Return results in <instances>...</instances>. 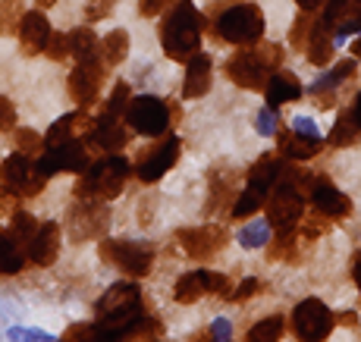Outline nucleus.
<instances>
[{
  "label": "nucleus",
  "mask_w": 361,
  "mask_h": 342,
  "mask_svg": "<svg viewBox=\"0 0 361 342\" xmlns=\"http://www.w3.org/2000/svg\"><path fill=\"white\" fill-rule=\"evenodd\" d=\"M264 94H267V107H283V104H293V101H302V82L295 79L293 73H286V69H276V73H270L267 85L261 88Z\"/></svg>",
  "instance_id": "nucleus-24"
},
{
  "label": "nucleus",
  "mask_w": 361,
  "mask_h": 342,
  "mask_svg": "<svg viewBox=\"0 0 361 342\" xmlns=\"http://www.w3.org/2000/svg\"><path fill=\"white\" fill-rule=\"evenodd\" d=\"M25 245L10 233V229L0 226V276H13L25 267Z\"/></svg>",
  "instance_id": "nucleus-26"
},
{
  "label": "nucleus",
  "mask_w": 361,
  "mask_h": 342,
  "mask_svg": "<svg viewBox=\"0 0 361 342\" xmlns=\"http://www.w3.org/2000/svg\"><path fill=\"white\" fill-rule=\"evenodd\" d=\"M51 23H47V16L41 10H29L23 13V19H19V47H23L25 57H38V54H44V44L47 38H51Z\"/></svg>",
  "instance_id": "nucleus-19"
},
{
  "label": "nucleus",
  "mask_w": 361,
  "mask_h": 342,
  "mask_svg": "<svg viewBox=\"0 0 361 342\" xmlns=\"http://www.w3.org/2000/svg\"><path fill=\"white\" fill-rule=\"evenodd\" d=\"M201 32H204V16L195 10L192 0H176L166 6V16L161 23V47L170 60L185 63L201 47Z\"/></svg>",
  "instance_id": "nucleus-2"
},
{
  "label": "nucleus",
  "mask_w": 361,
  "mask_h": 342,
  "mask_svg": "<svg viewBox=\"0 0 361 342\" xmlns=\"http://www.w3.org/2000/svg\"><path fill=\"white\" fill-rule=\"evenodd\" d=\"M352 57H361V35L352 41Z\"/></svg>",
  "instance_id": "nucleus-54"
},
{
  "label": "nucleus",
  "mask_w": 361,
  "mask_h": 342,
  "mask_svg": "<svg viewBox=\"0 0 361 342\" xmlns=\"http://www.w3.org/2000/svg\"><path fill=\"white\" fill-rule=\"evenodd\" d=\"M44 183L47 179L41 176V170L35 166V160L19 154V151L0 164V185H4L13 198H35V195H41Z\"/></svg>",
  "instance_id": "nucleus-9"
},
{
  "label": "nucleus",
  "mask_w": 361,
  "mask_h": 342,
  "mask_svg": "<svg viewBox=\"0 0 361 342\" xmlns=\"http://www.w3.org/2000/svg\"><path fill=\"white\" fill-rule=\"evenodd\" d=\"M295 239H298V233H276V239L270 242V248H267V257L270 261H280V257L293 261L295 257Z\"/></svg>",
  "instance_id": "nucleus-34"
},
{
  "label": "nucleus",
  "mask_w": 361,
  "mask_h": 342,
  "mask_svg": "<svg viewBox=\"0 0 361 342\" xmlns=\"http://www.w3.org/2000/svg\"><path fill=\"white\" fill-rule=\"evenodd\" d=\"M355 4H358V6H361V0H355Z\"/></svg>",
  "instance_id": "nucleus-56"
},
{
  "label": "nucleus",
  "mask_w": 361,
  "mask_h": 342,
  "mask_svg": "<svg viewBox=\"0 0 361 342\" xmlns=\"http://www.w3.org/2000/svg\"><path fill=\"white\" fill-rule=\"evenodd\" d=\"M276 148L286 160H311L314 154H321L324 138L321 135H305V132H289L280 129L276 132Z\"/></svg>",
  "instance_id": "nucleus-22"
},
{
  "label": "nucleus",
  "mask_w": 361,
  "mask_h": 342,
  "mask_svg": "<svg viewBox=\"0 0 361 342\" xmlns=\"http://www.w3.org/2000/svg\"><path fill=\"white\" fill-rule=\"evenodd\" d=\"M211 35L226 44H255L264 38V13L255 4H233L211 23Z\"/></svg>",
  "instance_id": "nucleus-5"
},
{
  "label": "nucleus",
  "mask_w": 361,
  "mask_h": 342,
  "mask_svg": "<svg viewBox=\"0 0 361 342\" xmlns=\"http://www.w3.org/2000/svg\"><path fill=\"white\" fill-rule=\"evenodd\" d=\"M255 129H258L261 135H274V132H276V110L274 107H261Z\"/></svg>",
  "instance_id": "nucleus-44"
},
{
  "label": "nucleus",
  "mask_w": 361,
  "mask_h": 342,
  "mask_svg": "<svg viewBox=\"0 0 361 342\" xmlns=\"http://www.w3.org/2000/svg\"><path fill=\"white\" fill-rule=\"evenodd\" d=\"M355 69H358L355 60H339L333 69H324V73L311 82L308 92H314V97L317 94H336V85H339V82H345V79H352V75H355Z\"/></svg>",
  "instance_id": "nucleus-27"
},
{
  "label": "nucleus",
  "mask_w": 361,
  "mask_h": 342,
  "mask_svg": "<svg viewBox=\"0 0 361 342\" xmlns=\"http://www.w3.org/2000/svg\"><path fill=\"white\" fill-rule=\"evenodd\" d=\"M88 54H98V35H94L88 25H79V29L69 32V57H88Z\"/></svg>",
  "instance_id": "nucleus-31"
},
{
  "label": "nucleus",
  "mask_w": 361,
  "mask_h": 342,
  "mask_svg": "<svg viewBox=\"0 0 361 342\" xmlns=\"http://www.w3.org/2000/svg\"><path fill=\"white\" fill-rule=\"evenodd\" d=\"M6 207H10V192L4 188V192H0V214H4Z\"/></svg>",
  "instance_id": "nucleus-52"
},
{
  "label": "nucleus",
  "mask_w": 361,
  "mask_h": 342,
  "mask_svg": "<svg viewBox=\"0 0 361 342\" xmlns=\"http://www.w3.org/2000/svg\"><path fill=\"white\" fill-rule=\"evenodd\" d=\"M132 164L126 157L114 154L94 160L85 170L79 173V183H75V198H98V201H114L116 195H123V188L129 183Z\"/></svg>",
  "instance_id": "nucleus-4"
},
{
  "label": "nucleus",
  "mask_w": 361,
  "mask_h": 342,
  "mask_svg": "<svg viewBox=\"0 0 361 342\" xmlns=\"http://www.w3.org/2000/svg\"><path fill=\"white\" fill-rule=\"evenodd\" d=\"M270 236H274V229H270V223H267V220H255V223H248V226H242L239 242H242V248L255 251V248L267 245V242H270Z\"/></svg>",
  "instance_id": "nucleus-32"
},
{
  "label": "nucleus",
  "mask_w": 361,
  "mask_h": 342,
  "mask_svg": "<svg viewBox=\"0 0 361 342\" xmlns=\"http://www.w3.org/2000/svg\"><path fill=\"white\" fill-rule=\"evenodd\" d=\"M63 339H101L98 324H75L63 333Z\"/></svg>",
  "instance_id": "nucleus-45"
},
{
  "label": "nucleus",
  "mask_w": 361,
  "mask_h": 342,
  "mask_svg": "<svg viewBox=\"0 0 361 342\" xmlns=\"http://www.w3.org/2000/svg\"><path fill=\"white\" fill-rule=\"evenodd\" d=\"M60 255V226L54 220L38 223V229L32 233V239L25 242V257L38 267H51Z\"/></svg>",
  "instance_id": "nucleus-18"
},
{
  "label": "nucleus",
  "mask_w": 361,
  "mask_h": 342,
  "mask_svg": "<svg viewBox=\"0 0 361 342\" xmlns=\"http://www.w3.org/2000/svg\"><path fill=\"white\" fill-rule=\"evenodd\" d=\"M98 255L104 264L123 270L126 276H148L154 267V248L148 242H132V239H104L98 245Z\"/></svg>",
  "instance_id": "nucleus-7"
},
{
  "label": "nucleus",
  "mask_w": 361,
  "mask_h": 342,
  "mask_svg": "<svg viewBox=\"0 0 361 342\" xmlns=\"http://www.w3.org/2000/svg\"><path fill=\"white\" fill-rule=\"evenodd\" d=\"M352 280H355L358 292H361V251H358L355 257H352Z\"/></svg>",
  "instance_id": "nucleus-49"
},
{
  "label": "nucleus",
  "mask_w": 361,
  "mask_h": 342,
  "mask_svg": "<svg viewBox=\"0 0 361 342\" xmlns=\"http://www.w3.org/2000/svg\"><path fill=\"white\" fill-rule=\"evenodd\" d=\"M283 66V47L267 44V41H255V44H242V51H235L226 60V75L233 85L245 88V92H261L267 85L270 73Z\"/></svg>",
  "instance_id": "nucleus-3"
},
{
  "label": "nucleus",
  "mask_w": 361,
  "mask_h": 342,
  "mask_svg": "<svg viewBox=\"0 0 361 342\" xmlns=\"http://www.w3.org/2000/svg\"><path fill=\"white\" fill-rule=\"evenodd\" d=\"M339 320H343V324H349V326H355V314H352V311L339 314Z\"/></svg>",
  "instance_id": "nucleus-53"
},
{
  "label": "nucleus",
  "mask_w": 361,
  "mask_h": 342,
  "mask_svg": "<svg viewBox=\"0 0 361 342\" xmlns=\"http://www.w3.org/2000/svg\"><path fill=\"white\" fill-rule=\"evenodd\" d=\"M283 330H286L283 314H270V317H264L261 324H255L252 330H248V342H276L283 336Z\"/></svg>",
  "instance_id": "nucleus-30"
},
{
  "label": "nucleus",
  "mask_w": 361,
  "mask_h": 342,
  "mask_svg": "<svg viewBox=\"0 0 361 342\" xmlns=\"http://www.w3.org/2000/svg\"><path fill=\"white\" fill-rule=\"evenodd\" d=\"M44 54L51 60H66L69 57V35L51 32V38H47V44H44Z\"/></svg>",
  "instance_id": "nucleus-38"
},
{
  "label": "nucleus",
  "mask_w": 361,
  "mask_h": 342,
  "mask_svg": "<svg viewBox=\"0 0 361 342\" xmlns=\"http://www.w3.org/2000/svg\"><path fill=\"white\" fill-rule=\"evenodd\" d=\"M82 142H88L92 148L104 151V154H114V151H120L123 145L129 142V132H126V126L120 123V116H110L101 110L92 120V129H88V135L82 138Z\"/></svg>",
  "instance_id": "nucleus-17"
},
{
  "label": "nucleus",
  "mask_w": 361,
  "mask_h": 342,
  "mask_svg": "<svg viewBox=\"0 0 361 342\" xmlns=\"http://www.w3.org/2000/svg\"><path fill=\"white\" fill-rule=\"evenodd\" d=\"M264 211H267V223L274 233H298V220L305 214V195L286 183H276L264 201Z\"/></svg>",
  "instance_id": "nucleus-8"
},
{
  "label": "nucleus",
  "mask_w": 361,
  "mask_h": 342,
  "mask_svg": "<svg viewBox=\"0 0 361 342\" xmlns=\"http://www.w3.org/2000/svg\"><path fill=\"white\" fill-rule=\"evenodd\" d=\"M258 289H261V280L248 276V280H242L235 289H230V295H226V298H230V302H245V298H252Z\"/></svg>",
  "instance_id": "nucleus-41"
},
{
  "label": "nucleus",
  "mask_w": 361,
  "mask_h": 342,
  "mask_svg": "<svg viewBox=\"0 0 361 342\" xmlns=\"http://www.w3.org/2000/svg\"><path fill=\"white\" fill-rule=\"evenodd\" d=\"M54 4H57V0H38V6H41V10H44V6H54Z\"/></svg>",
  "instance_id": "nucleus-55"
},
{
  "label": "nucleus",
  "mask_w": 361,
  "mask_h": 342,
  "mask_svg": "<svg viewBox=\"0 0 361 342\" xmlns=\"http://www.w3.org/2000/svg\"><path fill=\"white\" fill-rule=\"evenodd\" d=\"M104 75H107V63L101 60V54H88V57H79L69 73V94L79 107H92L101 94Z\"/></svg>",
  "instance_id": "nucleus-11"
},
{
  "label": "nucleus",
  "mask_w": 361,
  "mask_h": 342,
  "mask_svg": "<svg viewBox=\"0 0 361 342\" xmlns=\"http://www.w3.org/2000/svg\"><path fill=\"white\" fill-rule=\"evenodd\" d=\"M123 116H126L132 132L157 138V135H164V132H170V126L179 120V110L173 107L170 101H161V97H154V94H142V97H129Z\"/></svg>",
  "instance_id": "nucleus-6"
},
{
  "label": "nucleus",
  "mask_w": 361,
  "mask_h": 342,
  "mask_svg": "<svg viewBox=\"0 0 361 342\" xmlns=\"http://www.w3.org/2000/svg\"><path fill=\"white\" fill-rule=\"evenodd\" d=\"M333 324H336V317H333V311L321 302V298H305V302H298L295 311H293V333L305 342L327 339L333 333Z\"/></svg>",
  "instance_id": "nucleus-13"
},
{
  "label": "nucleus",
  "mask_w": 361,
  "mask_h": 342,
  "mask_svg": "<svg viewBox=\"0 0 361 342\" xmlns=\"http://www.w3.org/2000/svg\"><path fill=\"white\" fill-rule=\"evenodd\" d=\"M235 173H226V170H211L207 173V201H204V214L207 217H214V211H230L233 204V195H235Z\"/></svg>",
  "instance_id": "nucleus-23"
},
{
  "label": "nucleus",
  "mask_w": 361,
  "mask_h": 342,
  "mask_svg": "<svg viewBox=\"0 0 361 342\" xmlns=\"http://www.w3.org/2000/svg\"><path fill=\"white\" fill-rule=\"evenodd\" d=\"M129 85L126 82H116L114 85V92H110V101L104 104V114H110V116H120L123 120V114H126V104H129Z\"/></svg>",
  "instance_id": "nucleus-37"
},
{
  "label": "nucleus",
  "mask_w": 361,
  "mask_h": 342,
  "mask_svg": "<svg viewBox=\"0 0 361 342\" xmlns=\"http://www.w3.org/2000/svg\"><path fill=\"white\" fill-rule=\"evenodd\" d=\"M38 229V220L32 217V214H25V211H13V220H10V233L16 236L19 242H29L32 239V233Z\"/></svg>",
  "instance_id": "nucleus-36"
},
{
  "label": "nucleus",
  "mask_w": 361,
  "mask_h": 342,
  "mask_svg": "<svg viewBox=\"0 0 361 342\" xmlns=\"http://www.w3.org/2000/svg\"><path fill=\"white\" fill-rule=\"evenodd\" d=\"M311 19H314V16L302 10V16H298L295 23H293V29H289V44L298 47V51H302V44H305V35H308V29H311Z\"/></svg>",
  "instance_id": "nucleus-39"
},
{
  "label": "nucleus",
  "mask_w": 361,
  "mask_h": 342,
  "mask_svg": "<svg viewBox=\"0 0 361 342\" xmlns=\"http://www.w3.org/2000/svg\"><path fill=\"white\" fill-rule=\"evenodd\" d=\"M230 324H226V320L224 317H217V320H214V326H211V336L214 339H230Z\"/></svg>",
  "instance_id": "nucleus-48"
},
{
  "label": "nucleus",
  "mask_w": 361,
  "mask_h": 342,
  "mask_svg": "<svg viewBox=\"0 0 361 342\" xmlns=\"http://www.w3.org/2000/svg\"><path fill=\"white\" fill-rule=\"evenodd\" d=\"M358 135H361V129H358V123L352 120V110H343L339 120L333 123V129H330V145L333 148H352V145L358 142Z\"/></svg>",
  "instance_id": "nucleus-29"
},
{
  "label": "nucleus",
  "mask_w": 361,
  "mask_h": 342,
  "mask_svg": "<svg viewBox=\"0 0 361 342\" xmlns=\"http://www.w3.org/2000/svg\"><path fill=\"white\" fill-rule=\"evenodd\" d=\"M179 151H183L179 138H176V135H170V132H164V138L154 145V148H148V151H142V154H138L135 176L142 179L145 185L157 183V179L166 176V173H170L173 166H176Z\"/></svg>",
  "instance_id": "nucleus-15"
},
{
  "label": "nucleus",
  "mask_w": 361,
  "mask_h": 342,
  "mask_svg": "<svg viewBox=\"0 0 361 342\" xmlns=\"http://www.w3.org/2000/svg\"><path fill=\"white\" fill-rule=\"evenodd\" d=\"M107 226H110V214L104 207V201L98 198H79L73 204V211L66 214V229L73 242L98 239V236L107 233Z\"/></svg>",
  "instance_id": "nucleus-10"
},
{
  "label": "nucleus",
  "mask_w": 361,
  "mask_h": 342,
  "mask_svg": "<svg viewBox=\"0 0 361 342\" xmlns=\"http://www.w3.org/2000/svg\"><path fill=\"white\" fill-rule=\"evenodd\" d=\"M166 6H173V0H138V16L154 19L161 13H166Z\"/></svg>",
  "instance_id": "nucleus-42"
},
{
  "label": "nucleus",
  "mask_w": 361,
  "mask_h": 342,
  "mask_svg": "<svg viewBox=\"0 0 361 342\" xmlns=\"http://www.w3.org/2000/svg\"><path fill=\"white\" fill-rule=\"evenodd\" d=\"M327 229H330V217H324V214L317 217V211L311 214V217L302 214V220H298V236H302L305 242H314L317 236H324Z\"/></svg>",
  "instance_id": "nucleus-35"
},
{
  "label": "nucleus",
  "mask_w": 361,
  "mask_h": 342,
  "mask_svg": "<svg viewBox=\"0 0 361 342\" xmlns=\"http://www.w3.org/2000/svg\"><path fill=\"white\" fill-rule=\"evenodd\" d=\"M13 138H16L19 154H25V157H38L41 151H44V138L32 129H16V126H13Z\"/></svg>",
  "instance_id": "nucleus-33"
},
{
  "label": "nucleus",
  "mask_w": 361,
  "mask_h": 342,
  "mask_svg": "<svg viewBox=\"0 0 361 342\" xmlns=\"http://www.w3.org/2000/svg\"><path fill=\"white\" fill-rule=\"evenodd\" d=\"M13 126H16V107L10 97L0 94V132H10Z\"/></svg>",
  "instance_id": "nucleus-43"
},
{
  "label": "nucleus",
  "mask_w": 361,
  "mask_h": 342,
  "mask_svg": "<svg viewBox=\"0 0 361 342\" xmlns=\"http://www.w3.org/2000/svg\"><path fill=\"white\" fill-rule=\"evenodd\" d=\"M352 120H355L358 123V129H361V92H358V97H355V104H352Z\"/></svg>",
  "instance_id": "nucleus-51"
},
{
  "label": "nucleus",
  "mask_w": 361,
  "mask_h": 342,
  "mask_svg": "<svg viewBox=\"0 0 361 342\" xmlns=\"http://www.w3.org/2000/svg\"><path fill=\"white\" fill-rule=\"evenodd\" d=\"M116 0H85V19L88 23H101V19L110 16Z\"/></svg>",
  "instance_id": "nucleus-40"
},
{
  "label": "nucleus",
  "mask_w": 361,
  "mask_h": 342,
  "mask_svg": "<svg viewBox=\"0 0 361 342\" xmlns=\"http://www.w3.org/2000/svg\"><path fill=\"white\" fill-rule=\"evenodd\" d=\"M280 166H283V160L276 157V154H261L252 166H248V173H245V185H248V188H255V192L270 195V188L276 185V176H280Z\"/></svg>",
  "instance_id": "nucleus-25"
},
{
  "label": "nucleus",
  "mask_w": 361,
  "mask_h": 342,
  "mask_svg": "<svg viewBox=\"0 0 361 342\" xmlns=\"http://www.w3.org/2000/svg\"><path fill=\"white\" fill-rule=\"evenodd\" d=\"M308 198H311V204H314V211L330 220H345L352 214V198L339 192L327 176H311Z\"/></svg>",
  "instance_id": "nucleus-16"
},
{
  "label": "nucleus",
  "mask_w": 361,
  "mask_h": 342,
  "mask_svg": "<svg viewBox=\"0 0 361 342\" xmlns=\"http://www.w3.org/2000/svg\"><path fill=\"white\" fill-rule=\"evenodd\" d=\"M6 336H10V339H41V342H51L54 339L51 333H44V330H23V326H13Z\"/></svg>",
  "instance_id": "nucleus-46"
},
{
  "label": "nucleus",
  "mask_w": 361,
  "mask_h": 342,
  "mask_svg": "<svg viewBox=\"0 0 361 342\" xmlns=\"http://www.w3.org/2000/svg\"><path fill=\"white\" fill-rule=\"evenodd\" d=\"M98 54H101V60L107 63V69H110V66H120V63L129 57V32H126V29L107 32V35H104V38L98 41Z\"/></svg>",
  "instance_id": "nucleus-28"
},
{
  "label": "nucleus",
  "mask_w": 361,
  "mask_h": 342,
  "mask_svg": "<svg viewBox=\"0 0 361 342\" xmlns=\"http://www.w3.org/2000/svg\"><path fill=\"white\" fill-rule=\"evenodd\" d=\"M305 57H308L311 66H327V63L333 60V51H336V35H333V29L324 19H311V29L308 35H305V44H302Z\"/></svg>",
  "instance_id": "nucleus-20"
},
{
  "label": "nucleus",
  "mask_w": 361,
  "mask_h": 342,
  "mask_svg": "<svg viewBox=\"0 0 361 342\" xmlns=\"http://www.w3.org/2000/svg\"><path fill=\"white\" fill-rule=\"evenodd\" d=\"M176 242L183 245V251L198 264H207L226 248L230 236H226L224 226L217 223H204V226H185L176 233Z\"/></svg>",
  "instance_id": "nucleus-12"
},
{
  "label": "nucleus",
  "mask_w": 361,
  "mask_h": 342,
  "mask_svg": "<svg viewBox=\"0 0 361 342\" xmlns=\"http://www.w3.org/2000/svg\"><path fill=\"white\" fill-rule=\"evenodd\" d=\"M293 132H305V135H321V132H317V123L308 120V116H295V120H293Z\"/></svg>",
  "instance_id": "nucleus-47"
},
{
  "label": "nucleus",
  "mask_w": 361,
  "mask_h": 342,
  "mask_svg": "<svg viewBox=\"0 0 361 342\" xmlns=\"http://www.w3.org/2000/svg\"><path fill=\"white\" fill-rule=\"evenodd\" d=\"M145 298L135 283H114L94 305L101 339H132L135 326L145 320Z\"/></svg>",
  "instance_id": "nucleus-1"
},
{
  "label": "nucleus",
  "mask_w": 361,
  "mask_h": 342,
  "mask_svg": "<svg viewBox=\"0 0 361 342\" xmlns=\"http://www.w3.org/2000/svg\"><path fill=\"white\" fill-rule=\"evenodd\" d=\"M295 4L302 6L305 13H314V10H321V6H324V0H295Z\"/></svg>",
  "instance_id": "nucleus-50"
},
{
  "label": "nucleus",
  "mask_w": 361,
  "mask_h": 342,
  "mask_svg": "<svg viewBox=\"0 0 361 342\" xmlns=\"http://www.w3.org/2000/svg\"><path fill=\"white\" fill-rule=\"evenodd\" d=\"M211 79H214V63L207 54H192L185 60V79H183V94L189 101H198L211 92Z\"/></svg>",
  "instance_id": "nucleus-21"
},
{
  "label": "nucleus",
  "mask_w": 361,
  "mask_h": 342,
  "mask_svg": "<svg viewBox=\"0 0 361 342\" xmlns=\"http://www.w3.org/2000/svg\"><path fill=\"white\" fill-rule=\"evenodd\" d=\"M230 280L224 274H214V270H192V274H183L173 286V298L179 305H195L204 295H230Z\"/></svg>",
  "instance_id": "nucleus-14"
}]
</instances>
